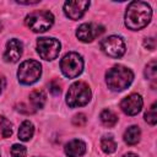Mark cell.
Listing matches in <instances>:
<instances>
[{"label":"cell","instance_id":"1","mask_svg":"<svg viewBox=\"0 0 157 157\" xmlns=\"http://www.w3.org/2000/svg\"><path fill=\"white\" fill-rule=\"evenodd\" d=\"M152 16L151 6L144 1H132L125 12V25L129 29L137 31L147 26Z\"/></svg>","mask_w":157,"mask_h":157},{"label":"cell","instance_id":"2","mask_svg":"<svg viewBox=\"0 0 157 157\" xmlns=\"http://www.w3.org/2000/svg\"><path fill=\"white\" fill-rule=\"evenodd\" d=\"M132 71L121 65L113 66L105 74V82L112 91H123L128 88L132 82Z\"/></svg>","mask_w":157,"mask_h":157},{"label":"cell","instance_id":"3","mask_svg":"<svg viewBox=\"0 0 157 157\" xmlns=\"http://www.w3.org/2000/svg\"><path fill=\"white\" fill-rule=\"evenodd\" d=\"M91 99V90L85 82H75L70 86L66 94V103L69 107H82L87 104Z\"/></svg>","mask_w":157,"mask_h":157},{"label":"cell","instance_id":"4","mask_svg":"<svg viewBox=\"0 0 157 157\" xmlns=\"http://www.w3.org/2000/svg\"><path fill=\"white\" fill-rule=\"evenodd\" d=\"M25 21H26L27 27L31 31L40 33V32L49 29L53 26L54 17H53L52 12H49L47 10H40V11H34V12H31L29 15H27Z\"/></svg>","mask_w":157,"mask_h":157},{"label":"cell","instance_id":"5","mask_svg":"<svg viewBox=\"0 0 157 157\" xmlns=\"http://www.w3.org/2000/svg\"><path fill=\"white\" fill-rule=\"evenodd\" d=\"M42 75V65L36 60L23 61L17 71L18 81L23 85H32L39 80Z\"/></svg>","mask_w":157,"mask_h":157},{"label":"cell","instance_id":"6","mask_svg":"<svg viewBox=\"0 0 157 157\" xmlns=\"http://www.w3.org/2000/svg\"><path fill=\"white\" fill-rule=\"evenodd\" d=\"M60 69L66 77L75 78L83 70V60L77 53H67L60 61Z\"/></svg>","mask_w":157,"mask_h":157},{"label":"cell","instance_id":"7","mask_svg":"<svg viewBox=\"0 0 157 157\" xmlns=\"http://www.w3.org/2000/svg\"><path fill=\"white\" fill-rule=\"evenodd\" d=\"M60 42L55 38H39L37 40V52L44 60H54L60 53Z\"/></svg>","mask_w":157,"mask_h":157},{"label":"cell","instance_id":"8","mask_svg":"<svg viewBox=\"0 0 157 157\" xmlns=\"http://www.w3.org/2000/svg\"><path fill=\"white\" fill-rule=\"evenodd\" d=\"M101 49L108 56L112 58H120L125 53V44L124 40L118 36L107 37L101 42Z\"/></svg>","mask_w":157,"mask_h":157},{"label":"cell","instance_id":"9","mask_svg":"<svg viewBox=\"0 0 157 157\" xmlns=\"http://www.w3.org/2000/svg\"><path fill=\"white\" fill-rule=\"evenodd\" d=\"M104 28L103 26L94 23V22H90V23H82L81 26H78L77 31H76V37L85 43L92 42L93 39H96L98 36H101L103 33Z\"/></svg>","mask_w":157,"mask_h":157},{"label":"cell","instance_id":"10","mask_svg":"<svg viewBox=\"0 0 157 157\" xmlns=\"http://www.w3.org/2000/svg\"><path fill=\"white\" fill-rule=\"evenodd\" d=\"M90 6V1L86 0H75V1H66L64 4V12L71 20H78L83 16L86 10Z\"/></svg>","mask_w":157,"mask_h":157},{"label":"cell","instance_id":"11","mask_svg":"<svg viewBox=\"0 0 157 157\" xmlns=\"http://www.w3.org/2000/svg\"><path fill=\"white\" fill-rule=\"evenodd\" d=\"M121 110L128 115H136L142 108V98L137 93H132L125 97L120 103Z\"/></svg>","mask_w":157,"mask_h":157},{"label":"cell","instance_id":"12","mask_svg":"<svg viewBox=\"0 0 157 157\" xmlns=\"http://www.w3.org/2000/svg\"><path fill=\"white\" fill-rule=\"evenodd\" d=\"M22 52H23L22 43L18 39L12 38L6 44V49H5V53H4V59L7 63H16L21 58Z\"/></svg>","mask_w":157,"mask_h":157},{"label":"cell","instance_id":"13","mask_svg":"<svg viewBox=\"0 0 157 157\" xmlns=\"http://www.w3.org/2000/svg\"><path fill=\"white\" fill-rule=\"evenodd\" d=\"M86 152V144L81 140H71L65 146V153L67 157H80Z\"/></svg>","mask_w":157,"mask_h":157},{"label":"cell","instance_id":"14","mask_svg":"<svg viewBox=\"0 0 157 157\" xmlns=\"http://www.w3.org/2000/svg\"><path fill=\"white\" fill-rule=\"evenodd\" d=\"M45 93L42 90H34L29 93V102L33 107V110L40 109L43 108L44 103H45Z\"/></svg>","mask_w":157,"mask_h":157},{"label":"cell","instance_id":"15","mask_svg":"<svg viewBox=\"0 0 157 157\" xmlns=\"http://www.w3.org/2000/svg\"><path fill=\"white\" fill-rule=\"evenodd\" d=\"M140 136H141V131H140L139 126L131 125L124 132V141L128 145H135L140 141Z\"/></svg>","mask_w":157,"mask_h":157},{"label":"cell","instance_id":"16","mask_svg":"<svg viewBox=\"0 0 157 157\" xmlns=\"http://www.w3.org/2000/svg\"><path fill=\"white\" fill-rule=\"evenodd\" d=\"M34 132V126L29 120H25L18 129V139L22 141H28Z\"/></svg>","mask_w":157,"mask_h":157},{"label":"cell","instance_id":"17","mask_svg":"<svg viewBox=\"0 0 157 157\" xmlns=\"http://www.w3.org/2000/svg\"><path fill=\"white\" fill-rule=\"evenodd\" d=\"M101 121L108 126V128H112L117 124L118 121V117L115 113H113L110 109H104L102 113H101Z\"/></svg>","mask_w":157,"mask_h":157},{"label":"cell","instance_id":"18","mask_svg":"<svg viewBox=\"0 0 157 157\" xmlns=\"http://www.w3.org/2000/svg\"><path fill=\"white\" fill-rule=\"evenodd\" d=\"M12 134V124L5 117H0V139L10 137Z\"/></svg>","mask_w":157,"mask_h":157},{"label":"cell","instance_id":"19","mask_svg":"<svg viewBox=\"0 0 157 157\" xmlns=\"http://www.w3.org/2000/svg\"><path fill=\"white\" fill-rule=\"evenodd\" d=\"M101 147L105 153H113L117 150V144H115L113 137L105 136L101 140Z\"/></svg>","mask_w":157,"mask_h":157},{"label":"cell","instance_id":"20","mask_svg":"<svg viewBox=\"0 0 157 157\" xmlns=\"http://www.w3.org/2000/svg\"><path fill=\"white\" fill-rule=\"evenodd\" d=\"M156 102L152 103V105L148 108V110L145 113V120L151 124V125H155L156 121H157V113H156Z\"/></svg>","mask_w":157,"mask_h":157},{"label":"cell","instance_id":"21","mask_svg":"<svg viewBox=\"0 0 157 157\" xmlns=\"http://www.w3.org/2000/svg\"><path fill=\"white\" fill-rule=\"evenodd\" d=\"M156 75H157V63H156V60H152L147 64V66L145 69V76L148 80H155Z\"/></svg>","mask_w":157,"mask_h":157},{"label":"cell","instance_id":"22","mask_svg":"<svg viewBox=\"0 0 157 157\" xmlns=\"http://www.w3.org/2000/svg\"><path fill=\"white\" fill-rule=\"evenodd\" d=\"M26 155H27V150L25 146L15 144L11 147V156L12 157H26Z\"/></svg>","mask_w":157,"mask_h":157},{"label":"cell","instance_id":"23","mask_svg":"<svg viewBox=\"0 0 157 157\" xmlns=\"http://www.w3.org/2000/svg\"><path fill=\"white\" fill-rule=\"evenodd\" d=\"M86 121H87L86 115L82 114V113L76 114V115L72 118V124H74L75 126H83V125L86 124Z\"/></svg>","mask_w":157,"mask_h":157},{"label":"cell","instance_id":"24","mask_svg":"<svg viewBox=\"0 0 157 157\" xmlns=\"http://www.w3.org/2000/svg\"><path fill=\"white\" fill-rule=\"evenodd\" d=\"M49 90L50 92L54 94V96H58L60 93V85H59V81L58 80H53L50 83H49Z\"/></svg>","mask_w":157,"mask_h":157},{"label":"cell","instance_id":"25","mask_svg":"<svg viewBox=\"0 0 157 157\" xmlns=\"http://www.w3.org/2000/svg\"><path fill=\"white\" fill-rule=\"evenodd\" d=\"M144 47L147 48L148 50H153L156 48V40H155V38H146L144 40Z\"/></svg>","mask_w":157,"mask_h":157},{"label":"cell","instance_id":"26","mask_svg":"<svg viewBox=\"0 0 157 157\" xmlns=\"http://www.w3.org/2000/svg\"><path fill=\"white\" fill-rule=\"evenodd\" d=\"M17 4H21V5H34V4H38L39 1L36 0V1H16Z\"/></svg>","mask_w":157,"mask_h":157},{"label":"cell","instance_id":"27","mask_svg":"<svg viewBox=\"0 0 157 157\" xmlns=\"http://www.w3.org/2000/svg\"><path fill=\"white\" fill-rule=\"evenodd\" d=\"M4 87H5V80H4L2 76H0V93H1V91L4 90Z\"/></svg>","mask_w":157,"mask_h":157},{"label":"cell","instance_id":"28","mask_svg":"<svg viewBox=\"0 0 157 157\" xmlns=\"http://www.w3.org/2000/svg\"><path fill=\"white\" fill-rule=\"evenodd\" d=\"M123 157H137V155H135V153H131V152H129V153H125Z\"/></svg>","mask_w":157,"mask_h":157},{"label":"cell","instance_id":"29","mask_svg":"<svg viewBox=\"0 0 157 157\" xmlns=\"http://www.w3.org/2000/svg\"><path fill=\"white\" fill-rule=\"evenodd\" d=\"M1 28H2V25H1V22H0V31H1Z\"/></svg>","mask_w":157,"mask_h":157}]
</instances>
